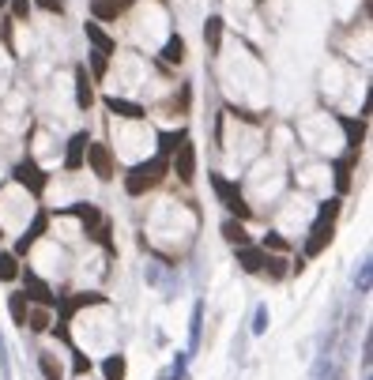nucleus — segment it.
Masks as SVG:
<instances>
[{
	"label": "nucleus",
	"instance_id": "1",
	"mask_svg": "<svg viewBox=\"0 0 373 380\" xmlns=\"http://www.w3.org/2000/svg\"><path fill=\"white\" fill-rule=\"evenodd\" d=\"M336 215H339V200H328V204L321 207V215H317V222H313V237L306 241V256H321L324 253V245L332 241V222H336Z\"/></svg>",
	"mask_w": 373,
	"mask_h": 380
},
{
	"label": "nucleus",
	"instance_id": "2",
	"mask_svg": "<svg viewBox=\"0 0 373 380\" xmlns=\"http://www.w3.org/2000/svg\"><path fill=\"white\" fill-rule=\"evenodd\" d=\"M162 169H166V158H151V162H140L129 177H125V189H129V196H140V192H147L151 184L162 177Z\"/></svg>",
	"mask_w": 373,
	"mask_h": 380
},
{
	"label": "nucleus",
	"instance_id": "3",
	"mask_svg": "<svg viewBox=\"0 0 373 380\" xmlns=\"http://www.w3.org/2000/svg\"><path fill=\"white\" fill-rule=\"evenodd\" d=\"M211 184H215V192H219V204H223L226 211H234L237 222H242V218H249V204H245V196H242V189H237V184H230L226 177H219V173H211Z\"/></svg>",
	"mask_w": 373,
	"mask_h": 380
},
{
	"label": "nucleus",
	"instance_id": "4",
	"mask_svg": "<svg viewBox=\"0 0 373 380\" xmlns=\"http://www.w3.org/2000/svg\"><path fill=\"white\" fill-rule=\"evenodd\" d=\"M87 162H91V169L102 177V181H109L114 177V151L106 147V143H87Z\"/></svg>",
	"mask_w": 373,
	"mask_h": 380
},
{
	"label": "nucleus",
	"instance_id": "5",
	"mask_svg": "<svg viewBox=\"0 0 373 380\" xmlns=\"http://www.w3.org/2000/svg\"><path fill=\"white\" fill-rule=\"evenodd\" d=\"M173 173H178L181 181H193V177H196V151H193V143H189V136L178 143V155H173Z\"/></svg>",
	"mask_w": 373,
	"mask_h": 380
},
{
	"label": "nucleus",
	"instance_id": "6",
	"mask_svg": "<svg viewBox=\"0 0 373 380\" xmlns=\"http://www.w3.org/2000/svg\"><path fill=\"white\" fill-rule=\"evenodd\" d=\"M15 177H19L23 184H30V192H34V196H42L45 181H50V177H45V173H42V169H38L34 162H23L19 169H15Z\"/></svg>",
	"mask_w": 373,
	"mask_h": 380
},
{
	"label": "nucleus",
	"instance_id": "7",
	"mask_svg": "<svg viewBox=\"0 0 373 380\" xmlns=\"http://www.w3.org/2000/svg\"><path fill=\"white\" fill-rule=\"evenodd\" d=\"M237 264H242L249 275H257V271H264V264H268V253L264 249H249V245H242L237 249Z\"/></svg>",
	"mask_w": 373,
	"mask_h": 380
},
{
	"label": "nucleus",
	"instance_id": "8",
	"mask_svg": "<svg viewBox=\"0 0 373 380\" xmlns=\"http://www.w3.org/2000/svg\"><path fill=\"white\" fill-rule=\"evenodd\" d=\"M87 132H76L72 140H68V155H65V169H79L83 166V155H87Z\"/></svg>",
	"mask_w": 373,
	"mask_h": 380
},
{
	"label": "nucleus",
	"instance_id": "9",
	"mask_svg": "<svg viewBox=\"0 0 373 380\" xmlns=\"http://www.w3.org/2000/svg\"><path fill=\"white\" fill-rule=\"evenodd\" d=\"M106 109H114L117 117H129V120H140L147 113L140 102H125V98H106Z\"/></svg>",
	"mask_w": 373,
	"mask_h": 380
},
{
	"label": "nucleus",
	"instance_id": "10",
	"mask_svg": "<svg viewBox=\"0 0 373 380\" xmlns=\"http://www.w3.org/2000/svg\"><path fill=\"white\" fill-rule=\"evenodd\" d=\"M42 233H45V215L38 211V215H34V222H30V230L23 233V237H19V245H15V256H19V253H27V249L34 245V241L42 237Z\"/></svg>",
	"mask_w": 373,
	"mask_h": 380
},
{
	"label": "nucleus",
	"instance_id": "11",
	"mask_svg": "<svg viewBox=\"0 0 373 380\" xmlns=\"http://www.w3.org/2000/svg\"><path fill=\"white\" fill-rule=\"evenodd\" d=\"M200 324H204V302H196L193 320H189V354H196V346H200Z\"/></svg>",
	"mask_w": 373,
	"mask_h": 380
},
{
	"label": "nucleus",
	"instance_id": "12",
	"mask_svg": "<svg viewBox=\"0 0 373 380\" xmlns=\"http://www.w3.org/2000/svg\"><path fill=\"white\" fill-rule=\"evenodd\" d=\"M15 279H19V256L0 253V282H15Z\"/></svg>",
	"mask_w": 373,
	"mask_h": 380
},
{
	"label": "nucleus",
	"instance_id": "13",
	"mask_svg": "<svg viewBox=\"0 0 373 380\" xmlns=\"http://www.w3.org/2000/svg\"><path fill=\"white\" fill-rule=\"evenodd\" d=\"M91 102H94V94H91V87H87V72L76 68V106L87 109Z\"/></svg>",
	"mask_w": 373,
	"mask_h": 380
},
{
	"label": "nucleus",
	"instance_id": "14",
	"mask_svg": "<svg viewBox=\"0 0 373 380\" xmlns=\"http://www.w3.org/2000/svg\"><path fill=\"white\" fill-rule=\"evenodd\" d=\"M102 373H106V380H125V354H109L102 361Z\"/></svg>",
	"mask_w": 373,
	"mask_h": 380
},
{
	"label": "nucleus",
	"instance_id": "15",
	"mask_svg": "<svg viewBox=\"0 0 373 380\" xmlns=\"http://www.w3.org/2000/svg\"><path fill=\"white\" fill-rule=\"evenodd\" d=\"M204 38H208L211 53H219V42H223V19H219V15H211V19H208V27H204Z\"/></svg>",
	"mask_w": 373,
	"mask_h": 380
},
{
	"label": "nucleus",
	"instance_id": "16",
	"mask_svg": "<svg viewBox=\"0 0 373 380\" xmlns=\"http://www.w3.org/2000/svg\"><path fill=\"white\" fill-rule=\"evenodd\" d=\"M38 369H42L45 380H61V377H65V369H61V361H53V354H38Z\"/></svg>",
	"mask_w": 373,
	"mask_h": 380
},
{
	"label": "nucleus",
	"instance_id": "17",
	"mask_svg": "<svg viewBox=\"0 0 373 380\" xmlns=\"http://www.w3.org/2000/svg\"><path fill=\"white\" fill-rule=\"evenodd\" d=\"M162 61H166V64H181V61H185V42H181L178 34H173L170 42H166V50H162Z\"/></svg>",
	"mask_w": 373,
	"mask_h": 380
},
{
	"label": "nucleus",
	"instance_id": "18",
	"mask_svg": "<svg viewBox=\"0 0 373 380\" xmlns=\"http://www.w3.org/2000/svg\"><path fill=\"white\" fill-rule=\"evenodd\" d=\"M223 237H226V241H234V245L242 249L245 241H249V233H245V226H242V222H234V218H226V222H223Z\"/></svg>",
	"mask_w": 373,
	"mask_h": 380
},
{
	"label": "nucleus",
	"instance_id": "19",
	"mask_svg": "<svg viewBox=\"0 0 373 380\" xmlns=\"http://www.w3.org/2000/svg\"><path fill=\"white\" fill-rule=\"evenodd\" d=\"M121 8H125V0H94V15L98 19H114Z\"/></svg>",
	"mask_w": 373,
	"mask_h": 380
},
{
	"label": "nucleus",
	"instance_id": "20",
	"mask_svg": "<svg viewBox=\"0 0 373 380\" xmlns=\"http://www.w3.org/2000/svg\"><path fill=\"white\" fill-rule=\"evenodd\" d=\"M8 309H12V320H15V324H27V294H12Z\"/></svg>",
	"mask_w": 373,
	"mask_h": 380
},
{
	"label": "nucleus",
	"instance_id": "21",
	"mask_svg": "<svg viewBox=\"0 0 373 380\" xmlns=\"http://www.w3.org/2000/svg\"><path fill=\"white\" fill-rule=\"evenodd\" d=\"M87 38H91V42L98 45V53H102V56H106L109 50H114V42H109V38L98 30V23H87Z\"/></svg>",
	"mask_w": 373,
	"mask_h": 380
},
{
	"label": "nucleus",
	"instance_id": "22",
	"mask_svg": "<svg viewBox=\"0 0 373 380\" xmlns=\"http://www.w3.org/2000/svg\"><path fill=\"white\" fill-rule=\"evenodd\" d=\"M370 256H366V260H362L359 264V271H354V290H359V294H370Z\"/></svg>",
	"mask_w": 373,
	"mask_h": 380
},
{
	"label": "nucleus",
	"instance_id": "23",
	"mask_svg": "<svg viewBox=\"0 0 373 380\" xmlns=\"http://www.w3.org/2000/svg\"><path fill=\"white\" fill-rule=\"evenodd\" d=\"M27 324H30V331H50V313H45V309L27 313ZM27 324H23V328H27Z\"/></svg>",
	"mask_w": 373,
	"mask_h": 380
},
{
	"label": "nucleus",
	"instance_id": "24",
	"mask_svg": "<svg viewBox=\"0 0 373 380\" xmlns=\"http://www.w3.org/2000/svg\"><path fill=\"white\" fill-rule=\"evenodd\" d=\"M268 305H257V313H253V335H264L268 331Z\"/></svg>",
	"mask_w": 373,
	"mask_h": 380
},
{
	"label": "nucleus",
	"instance_id": "25",
	"mask_svg": "<svg viewBox=\"0 0 373 380\" xmlns=\"http://www.w3.org/2000/svg\"><path fill=\"white\" fill-rule=\"evenodd\" d=\"M42 12H65V0H38Z\"/></svg>",
	"mask_w": 373,
	"mask_h": 380
},
{
	"label": "nucleus",
	"instance_id": "26",
	"mask_svg": "<svg viewBox=\"0 0 373 380\" xmlns=\"http://www.w3.org/2000/svg\"><path fill=\"white\" fill-rule=\"evenodd\" d=\"M102 72H106V56L94 53V76H102Z\"/></svg>",
	"mask_w": 373,
	"mask_h": 380
},
{
	"label": "nucleus",
	"instance_id": "27",
	"mask_svg": "<svg viewBox=\"0 0 373 380\" xmlns=\"http://www.w3.org/2000/svg\"><path fill=\"white\" fill-rule=\"evenodd\" d=\"M87 369H91V361H87L83 354H76V373H87Z\"/></svg>",
	"mask_w": 373,
	"mask_h": 380
},
{
	"label": "nucleus",
	"instance_id": "28",
	"mask_svg": "<svg viewBox=\"0 0 373 380\" xmlns=\"http://www.w3.org/2000/svg\"><path fill=\"white\" fill-rule=\"evenodd\" d=\"M268 245L279 249V253H287V241H283V237H268Z\"/></svg>",
	"mask_w": 373,
	"mask_h": 380
},
{
	"label": "nucleus",
	"instance_id": "29",
	"mask_svg": "<svg viewBox=\"0 0 373 380\" xmlns=\"http://www.w3.org/2000/svg\"><path fill=\"white\" fill-rule=\"evenodd\" d=\"M15 15H19V19L27 15V0H15Z\"/></svg>",
	"mask_w": 373,
	"mask_h": 380
},
{
	"label": "nucleus",
	"instance_id": "30",
	"mask_svg": "<svg viewBox=\"0 0 373 380\" xmlns=\"http://www.w3.org/2000/svg\"><path fill=\"white\" fill-rule=\"evenodd\" d=\"M332 380H343V373H339V369H336V373H332Z\"/></svg>",
	"mask_w": 373,
	"mask_h": 380
},
{
	"label": "nucleus",
	"instance_id": "31",
	"mask_svg": "<svg viewBox=\"0 0 373 380\" xmlns=\"http://www.w3.org/2000/svg\"><path fill=\"white\" fill-rule=\"evenodd\" d=\"M162 380H173V377H170V373H166V377H162Z\"/></svg>",
	"mask_w": 373,
	"mask_h": 380
},
{
	"label": "nucleus",
	"instance_id": "32",
	"mask_svg": "<svg viewBox=\"0 0 373 380\" xmlns=\"http://www.w3.org/2000/svg\"><path fill=\"white\" fill-rule=\"evenodd\" d=\"M4 4H8V0H0V8H4Z\"/></svg>",
	"mask_w": 373,
	"mask_h": 380
},
{
	"label": "nucleus",
	"instance_id": "33",
	"mask_svg": "<svg viewBox=\"0 0 373 380\" xmlns=\"http://www.w3.org/2000/svg\"><path fill=\"white\" fill-rule=\"evenodd\" d=\"M0 237H4V230H0Z\"/></svg>",
	"mask_w": 373,
	"mask_h": 380
}]
</instances>
